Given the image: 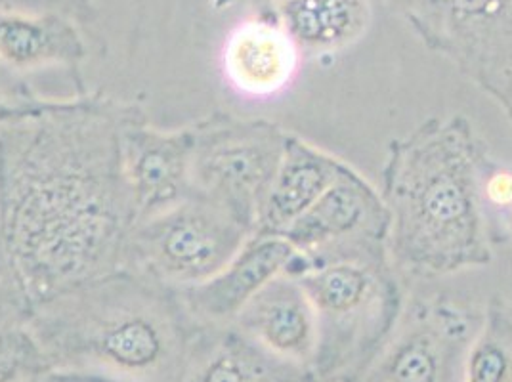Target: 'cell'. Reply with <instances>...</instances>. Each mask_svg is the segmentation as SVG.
<instances>
[{
    "label": "cell",
    "instance_id": "ffe728a7",
    "mask_svg": "<svg viewBox=\"0 0 512 382\" xmlns=\"http://www.w3.org/2000/svg\"><path fill=\"white\" fill-rule=\"evenodd\" d=\"M31 316V306L16 285L8 262L0 251V331L22 327Z\"/></svg>",
    "mask_w": 512,
    "mask_h": 382
},
{
    "label": "cell",
    "instance_id": "7402d4cb",
    "mask_svg": "<svg viewBox=\"0 0 512 382\" xmlns=\"http://www.w3.org/2000/svg\"><path fill=\"white\" fill-rule=\"evenodd\" d=\"M493 214V218H495V226L501 230V234L505 237V241L507 243H511L512 245V191L511 195H509V199L501 205V207H497V209H493L488 213V216Z\"/></svg>",
    "mask_w": 512,
    "mask_h": 382
},
{
    "label": "cell",
    "instance_id": "277c9868",
    "mask_svg": "<svg viewBox=\"0 0 512 382\" xmlns=\"http://www.w3.org/2000/svg\"><path fill=\"white\" fill-rule=\"evenodd\" d=\"M299 279L318 321L312 371L320 382H356L392 335L406 308L400 274L388 255L341 256L308 262Z\"/></svg>",
    "mask_w": 512,
    "mask_h": 382
},
{
    "label": "cell",
    "instance_id": "8992f818",
    "mask_svg": "<svg viewBox=\"0 0 512 382\" xmlns=\"http://www.w3.org/2000/svg\"><path fill=\"white\" fill-rule=\"evenodd\" d=\"M192 195L235 216L253 234L289 132L264 119L214 113L193 125Z\"/></svg>",
    "mask_w": 512,
    "mask_h": 382
},
{
    "label": "cell",
    "instance_id": "7c38bea8",
    "mask_svg": "<svg viewBox=\"0 0 512 382\" xmlns=\"http://www.w3.org/2000/svg\"><path fill=\"white\" fill-rule=\"evenodd\" d=\"M297 249L283 235L255 234L216 276L180 295L201 325H230L272 279L289 274Z\"/></svg>",
    "mask_w": 512,
    "mask_h": 382
},
{
    "label": "cell",
    "instance_id": "d6986e66",
    "mask_svg": "<svg viewBox=\"0 0 512 382\" xmlns=\"http://www.w3.org/2000/svg\"><path fill=\"white\" fill-rule=\"evenodd\" d=\"M46 371L50 367L25 325L0 331V382H25Z\"/></svg>",
    "mask_w": 512,
    "mask_h": 382
},
{
    "label": "cell",
    "instance_id": "7a4b0ae2",
    "mask_svg": "<svg viewBox=\"0 0 512 382\" xmlns=\"http://www.w3.org/2000/svg\"><path fill=\"white\" fill-rule=\"evenodd\" d=\"M490 159L463 115L430 117L390 142L383 167L386 249L400 276L446 277L493 258L482 180Z\"/></svg>",
    "mask_w": 512,
    "mask_h": 382
},
{
    "label": "cell",
    "instance_id": "52a82bcc",
    "mask_svg": "<svg viewBox=\"0 0 512 382\" xmlns=\"http://www.w3.org/2000/svg\"><path fill=\"white\" fill-rule=\"evenodd\" d=\"M251 235L222 207L190 195L169 211L136 224L125 266L182 291L216 276Z\"/></svg>",
    "mask_w": 512,
    "mask_h": 382
},
{
    "label": "cell",
    "instance_id": "2e32d148",
    "mask_svg": "<svg viewBox=\"0 0 512 382\" xmlns=\"http://www.w3.org/2000/svg\"><path fill=\"white\" fill-rule=\"evenodd\" d=\"M88 46L79 22L62 14L0 12V67L25 75L43 69H79Z\"/></svg>",
    "mask_w": 512,
    "mask_h": 382
},
{
    "label": "cell",
    "instance_id": "9a60e30c",
    "mask_svg": "<svg viewBox=\"0 0 512 382\" xmlns=\"http://www.w3.org/2000/svg\"><path fill=\"white\" fill-rule=\"evenodd\" d=\"M346 167V161L289 132L255 234H285L329 190Z\"/></svg>",
    "mask_w": 512,
    "mask_h": 382
},
{
    "label": "cell",
    "instance_id": "ac0fdd59",
    "mask_svg": "<svg viewBox=\"0 0 512 382\" xmlns=\"http://www.w3.org/2000/svg\"><path fill=\"white\" fill-rule=\"evenodd\" d=\"M463 382H512V300L493 297L482 308L470 342Z\"/></svg>",
    "mask_w": 512,
    "mask_h": 382
},
{
    "label": "cell",
    "instance_id": "30bf717a",
    "mask_svg": "<svg viewBox=\"0 0 512 382\" xmlns=\"http://www.w3.org/2000/svg\"><path fill=\"white\" fill-rule=\"evenodd\" d=\"M192 127H151L144 113L123 130V169L138 222L165 213L192 195Z\"/></svg>",
    "mask_w": 512,
    "mask_h": 382
},
{
    "label": "cell",
    "instance_id": "6da1fadb",
    "mask_svg": "<svg viewBox=\"0 0 512 382\" xmlns=\"http://www.w3.org/2000/svg\"><path fill=\"white\" fill-rule=\"evenodd\" d=\"M138 113L39 96L0 121V251L31 310L125 268L138 214L123 130Z\"/></svg>",
    "mask_w": 512,
    "mask_h": 382
},
{
    "label": "cell",
    "instance_id": "603a6c76",
    "mask_svg": "<svg viewBox=\"0 0 512 382\" xmlns=\"http://www.w3.org/2000/svg\"><path fill=\"white\" fill-rule=\"evenodd\" d=\"M25 382H115L107 381L102 377H92V375H79V373H64V371H46L39 377H33Z\"/></svg>",
    "mask_w": 512,
    "mask_h": 382
},
{
    "label": "cell",
    "instance_id": "e0dca14e",
    "mask_svg": "<svg viewBox=\"0 0 512 382\" xmlns=\"http://www.w3.org/2000/svg\"><path fill=\"white\" fill-rule=\"evenodd\" d=\"M302 56H333L360 43L373 23V0H274L266 6Z\"/></svg>",
    "mask_w": 512,
    "mask_h": 382
},
{
    "label": "cell",
    "instance_id": "4fadbf2b",
    "mask_svg": "<svg viewBox=\"0 0 512 382\" xmlns=\"http://www.w3.org/2000/svg\"><path fill=\"white\" fill-rule=\"evenodd\" d=\"M232 325L268 352L312 369L318 321L297 277L283 274L272 279L241 308Z\"/></svg>",
    "mask_w": 512,
    "mask_h": 382
},
{
    "label": "cell",
    "instance_id": "5bb4252c",
    "mask_svg": "<svg viewBox=\"0 0 512 382\" xmlns=\"http://www.w3.org/2000/svg\"><path fill=\"white\" fill-rule=\"evenodd\" d=\"M180 382H320L310 367L283 360L230 325H205Z\"/></svg>",
    "mask_w": 512,
    "mask_h": 382
},
{
    "label": "cell",
    "instance_id": "44dd1931",
    "mask_svg": "<svg viewBox=\"0 0 512 382\" xmlns=\"http://www.w3.org/2000/svg\"><path fill=\"white\" fill-rule=\"evenodd\" d=\"M0 12L62 14L75 22L85 23L94 12V0H0Z\"/></svg>",
    "mask_w": 512,
    "mask_h": 382
},
{
    "label": "cell",
    "instance_id": "8fae6325",
    "mask_svg": "<svg viewBox=\"0 0 512 382\" xmlns=\"http://www.w3.org/2000/svg\"><path fill=\"white\" fill-rule=\"evenodd\" d=\"M302 52L266 8L226 35L218 65L226 88L245 102H272L297 81Z\"/></svg>",
    "mask_w": 512,
    "mask_h": 382
},
{
    "label": "cell",
    "instance_id": "3957f363",
    "mask_svg": "<svg viewBox=\"0 0 512 382\" xmlns=\"http://www.w3.org/2000/svg\"><path fill=\"white\" fill-rule=\"evenodd\" d=\"M50 371L115 382H180L201 325L178 289L121 268L31 310Z\"/></svg>",
    "mask_w": 512,
    "mask_h": 382
},
{
    "label": "cell",
    "instance_id": "5b68a950",
    "mask_svg": "<svg viewBox=\"0 0 512 382\" xmlns=\"http://www.w3.org/2000/svg\"><path fill=\"white\" fill-rule=\"evenodd\" d=\"M512 123V0H386Z\"/></svg>",
    "mask_w": 512,
    "mask_h": 382
},
{
    "label": "cell",
    "instance_id": "9c48e42d",
    "mask_svg": "<svg viewBox=\"0 0 512 382\" xmlns=\"http://www.w3.org/2000/svg\"><path fill=\"white\" fill-rule=\"evenodd\" d=\"M283 237L308 262L388 255V213L381 191L348 165Z\"/></svg>",
    "mask_w": 512,
    "mask_h": 382
},
{
    "label": "cell",
    "instance_id": "ba28073f",
    "mask_svg": "<svg viewBox=\"0 0 512 382\" xmlns=\"http://www.w3.org/2000/svg\"><path fill=\"white\" fill-rule=\"evenodd\" d=\"M482 310L434 295L407 300L392 335L356 382H463Z\"/></svg>",
    "mask_w": 512,
    "mask_h": 382
},
{
    "label": "cell",
    "instance_id": "cb8c5ba5",
    "mask_svg": "<svg viewBox=\"0 0 512 382\" xmlns=\"http://www.w3.org/2000/svg\"><path fill=\"white\" fill-rule=\"evenodd\" d=\"M230 2H232V0H214V6H218V8H220V6H224V4L228 6ZM253 2H256V4H266V6H268V4H270V2H274V0H253Z\"/></svg>",
    "mask_w": 512,
    "mask_h": 382
}]
</instances>
